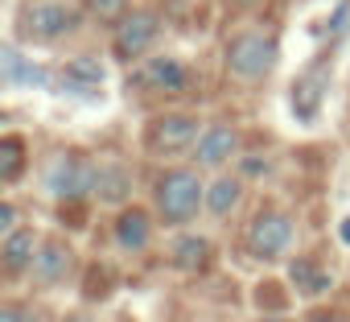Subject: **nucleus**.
I'll return each instance as SVG.
<instances>
[{"label": "nucleus", "mask_w": 350, "mask_h": 322, "mask_svg": "<svg viewBox=\"0 0 350 322\" xmlns=\"http://www.w3.org/2000/svg\"><path fill=\"white\" fill-rule=\"evenodd\" d=\"M152 199H157V215L165 223L182 227L206 207V186H202V178L194 170H169V174H161Z\"/></svg>", "instance_id": "1"}, {"label": "nucleus", "mask_w": 350, "mask_h": 322, "mask_svg": "<svg viewBox=\"0 0 350 322\" xmlns=\"http://www.w3.org/2000/svg\"><path fill=\"white\" fill-rule=\"evenodd\" d=\"M95 182H99V166L91 157L66 149V153H54L50 166H46V190L62 203H83V199H95Z\"/></svg>", "instance_id": "2"}, {"label": "nucleus", "mask_w": 350, "mask_h": 322, "mask_svg": "<svg viewBox=\"0 0 350 322\" xmlns=\"http://www.w3.org/2000/svg\"><path fill=\"white\" fill-rule=\"evenodd\" d=\"M202 124L186 112H169V116H157L144 132V145L152 157H173V153H186V149H198L202 140Z\"/></svg>", "instance_id": "3"}, {"label": "nucleus", "mask_w": 350, "mask_h": 322, "mask_svg": "<svg viewBox=\"0 0 350 322\" xmlns=\"http://www.w3.org/2000/svg\"><path fill=\"white\" fill-rule=\"evenodd\" d=\"M79 9L62 5V0H38V5H29L21 13V38L29 42H58L66 34L79 29Z\"/></svg>", "instance_id": "4"}, {"label": "nucleus", "mask_w": 350, "mask_h": 322, "mask_svg": "<svg viewBox=\"0 0 350 322\" xmlns=\"http://www.w3.org/2000/svg\"><path fill=\"white\" fill-rule=\"evenodd\" d=\"M276 38L272 34H243V38H235L231 42V50H227V66H231V75L235 79H243V83H260L272 66H276Z\"/></svg>", "instance_id": "5"}, {"label": "nucleus", "mask_w": 350, "mask_h": 322, "mask_svg": "<svg viewBox=\"0 0 350 322\" xmlns=\"http://www.w3.org/2000/svg\"><path fill=\"white\" fill-rule=\"evenodd\" d=\"M293 244H297V223L284 211H260L247 227V248L260 260H280Z\"/></svg>", "instance_id": "6"}, {"label": "nucleus", "mask_w": 350, "mask_h": 322, "mask_svg": "<svg viewBox=\"0 0 350 322\" xmlns=\"http://www.w3.org/2000/svg\"><path fill=\"white\" fill-rule=\"evenodd\" d=\"M157 34H161V21L152 13H128L116 29V58H124V62L140 58L157 42Z\"/></svg>", "instance_id": "7"}, {"label": "nucleus", "mask_w": 350, "mask_h": 322, "mask_svg": "<svg viewBox=\"0 0 350 322\" xmlns=\"http://www.w3.org/2000/svg\"><path fill=\"white\" fill-rule=\"evenodd\" d=\"M42 252V232L33 227H17L13 236H5V244H0V264H5V277H25L33 273V260Z\"/></svg>", "instance_id": "8"}, {"label": "nucleus", "mask_w": 350, "mask_h": 322, "mask_svg": "<svg viewBox=\"0 0 350 322\" xmlns=\"http://www.w3.org/2000/svg\"><path fill=\"white\" fill-rule=\"evenodd\" d=\"M211 256H215V244L206 236H198V232H182V236L169 240V260H173V269H182V273L211 269Z\"/></svg>", "instance_id": "9"}, {"label": "nucleus", "mask_w": 350, "mask_h": 322, "mask_svg": "<svg viewBox=\"0 0 350 322\" xmlns=\"http://www.w3.org/2000/svg\"><path fill=\"white\" fill-rule=\"evenodd\" d=\"M75 269V252L66 240H42V252L33 260V281L38 285H58L66 281V273Z\"/></svg>", "instance_id": "10"}, {"label": "nucleus", "mask_w": 350, "mask_h": 322, "mask_svg": "<svg viewBox=\"0 0 350 322\" xmlns=\"http://www.w3.org/2000/svg\"><path fill=\"white\" fill-rule=\"evenodd\" d=\"M136 83L140 87H148V91H182L186 83H190V71H186V62H178V58H152V62H144L140 71H136Z\"/></svg>", "instance_id": "11"}, {"label": "nucleus", "mask_w": 350, "mask_h": 322, "mask_svg": "<svg viewBox=\"0 0 350 322\" xmlns=\"http://www.w3.org/2000/svg\"><path fill=\"white\" fill-rule=\"evenodd\" d=\"M235 149H239V132L235 128H227V124H215V128H206L202 132V140H198V149H194V157H198V166H223V161H231L235 157Z\"/></svg>", "instance_id": "12"}, {"label": "nucleus", "mask_w": 350, "mask_h": 322, "mask_svg": "<svg viewBox=\"0 0 350 322\" xmlns=\"http://www.w3.org/2000/svg\"><path fill=\"white\" fill-rule=\"evenodd\" d=\"M0 62H5V87H46V83H50L46 66L33 62V58H25L17 46H5V50H0Z\"/></svg>", "instance_id": "13"}, {"label": "nucleus", "mask_w": 350, "mask_h": 322, "mask_svg": "<svg viewBox=\"0 0 350 322\" xmlns=\"http://www.w3.org/2000/svg\"><path fill=\"white\" fill-rule=\"evenodd\" d=\"M148 240H152V219H148V211L128 207V211L116 215V244H120L124 252H144Z\"/></svg>", "instance_id": "14"}, {"label": "nucleus", "mask_w": 350, "mask_h": 322, "mask_svg": "<svg viewBox=\"0 0 350 322\" xmlns=\"http://www.w3.org/2000/svg\"><path fill=\"white\" fill-rule=\"evenodd\" d=\"M288 281H293V289H297L301 297H321V293H329V285H334L329 269H321L313 256H297V260L288 264Z\"/></svg>", "instance_id": "15"}, {"label": "nucleus", "mask_w": 350, "mask_h": 322, "mask_svg": "<svg viewBox=\"0 0 350 322\" xmlns=\"http://www.w3.org/2000/svg\"><path fill=\"white\" fill-rule=\"evenodd\" d=\"M239 199H243V178L223 174V178H215V182L206 186V211H211L215 219L231 215V211L239 207Z\"/></svg>", "instance_id": "16"}, {"label": "nucleus", "mask_w": 350, "mask_h": 322, "mask_svg": "<svg viewBox=\"0 0 350 322\" xmlns=\"http://www.w3.org/2000/svg\"><path fill=\"white\" fill-rule=\"evenodd\" d=\"M128 195H132V178H128V170H120V166H99L95 203L116 207V203H128Z\"/></svg>", "instance_id": "17"}, {"label": "nucleus", "mask_w": 350, "mask_h": 322, "mask_svg": "<svg viewBox=\"0 0 350 322\" xmlns=\"http://www.w3.org/2000/svg\"><path fill=\"white\" fill-rule=\"evenodd\" d=\"M62 75H66V87H83V91H91V87H103V79H107V71H103V62L99 58H70L66 66H62Z\"/></svg>", "instance_id": "18"}, {"label": "nucleus", "mask_w": 350, "mask_h": 322, "mask_svg": "<svg viewBox=\"0 0 350 322\" xmlns=\"http://www.w3.org/2000/svg\"><path fill=\"white\" fill-rule=\"evenodd\" d=\"M321 95H325V75H321V71L297 79V83H293V112H297V103H301V108H305V120H309V116L317 112Z\"/></svg>", "instance_id": "19"}, {"label": "nucleus", "mask_w": 350, "mask_h": 322, "mask_svg": "<svg viewBox=\"0 0 350 322\" xmlns=\"http://www.w3.org/2000/svg\"><path fill=\"white\" fill-rule=\"evenodd\" d=\"M0 170H5V182L13 186L17 178H21V170H25V145H21V136H5L0 140Z\"/></svg>", "instance_id": "20"}, {"label": "nucleus", "mask_w": 350, "mask_h": 322, "mask_svg": "<svg viewBox=\"0 0 350 322\" xmlns=\"http://www.w3.org/2000/svg\"><path fill=\"white\" fill-rule=\"evenodd\" d=\"M87 13L99 21H124L128 17V0H87Z\"/></svg>", "instance_id": "21"}, {"label": "nucleus", "mask_w": 350, "mask_h": 322, "mask_svg": "<svg viewBox=\"0 0 350 322\" xmlns=\"http://www.w3.org/2000/svg\"><path fill=\"white\" fill-rule=\"evenodd\" d=\"M0 322H46L42 314H33V310H25V306H5V310H0Z\"/></svg>", "instance_id": "22"}, {"label": "nucleus", "mask_w": 350, "mask_h": 322, "mask_svg": "<svg viewBox=\"0 0 350 322\" xmlns=\"http://www.w3.org/2000/svg\"><path fill=\"white\" fill-rule=\"evenodd\" d=\"M243 178H264L268 174V161H260V157H243V170H239Z\"/></svg>", "instance_id": "23"}, {"label": "nucleus", "mask_w": 350, "mask_h": 322, "mask_svg": "<svg viewBox=\"0 0 350 322\" xmlns=\"http://www.w3.org/2000/svg\"><path fill=\"white\" fill-rule=\"evenodd\" d=\"M17 232V215H13V203L0 207V236H13Z\"/></svg>", "instance_id": "24"}, {"label": "nucleus", "mask_w": 350, "mask_h": 322, "mask_svg": "<svg viewBox=\"0 0 350 322\" xmlns=\"http://www.w3.org/2000/svg\"><path fill=\"white\" fill-rule=\"evenodd\" d=\"M338 240H342V244H350V215L338 223Z\"/></svg>", "instance_id": "25"}]
</instances>
